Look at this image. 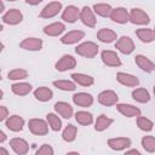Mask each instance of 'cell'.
<instances>
[{"label": "cell", "mask_w": 155, "mask_h": 155, "mask_svg": "<svg viewBox=\"0 0 155 155\" xmlns=\"http://www.w3.org/2000/svg\"><path fill=\"white\" fill-rule=\"evenodd\" d=\"M99 51V46L93 41H84L75 47L76 54L85 58H94Z\"/></svg>", "instance_id": "6da1fadb"}, {"label": "cell", "mask_w": 155, "mask_h": 155, "mask_svg": "<svg viewBox=\"0 0 155 155\" xmlns=\"http://www.w3.org/2000/svg\"><path fill=\"white\" fill-rule=\"evenodd\" d=\"M28 128L35 136H46L48 133L50 126L47 124V120L34 117V119H30L28 121Z\"/></svg>", "instance_id": "7a4b0ae2"}, {"label": "cell", "mask_w": 155, "mask_h": 155, "mask_svg": "<svg viewBox=\"0 0 155 155\" xmlns=\"http://www.w3.org/2000/svg\"><path fill=\"white\" fill-rule=\"evenodd\" d=\"M130 22L137 25H148L150 23V17L144 10L133 7L130 10Z\"/></svg>", "instance_id": "3957f363"}, {"label": "cell", "mask_w": 155, "mask_h": 155, "mask_svg": "<svg viewBox=\"0 0 155 155\" xmlns=\"http://www.w3.org/2000/svg\"><path fill=\"white\" fill-rule=\"evenodd\" d=\"M61 11H63V5L61 1H51L48 2L40 12V17L41 18H45V19H50V18H53L56 17Z\"/></svg>", "instance_id": "277c9868"}, {"label": "cell", "mask_w": 155, "mask_h": 155, "mask_svg": "<svg viewBox=\"0 0 155 155\" xmlns=\"http://www.w3.org/2000/svg\"><path fill=\"white\" fill-rule=\"evenodd\" d=\"M97 101L99 104H102L104 107H113V105H116V103L119 102V96L113 90H104V91L99 92Z\"/></svg>", "instance_id": "5b68a950"}, {"label": "cell", "mask_w": 155, "mask_h": 155, "mask_svg": "<svg viewBox=\"0 0 155 155\" xmlns=\"http://www.w3.org/2000/svg\"><path fill=\"white\" fill-rule=\"evenodd\" d=\"M2 23L8 25H17L23 21V13L18 8H10L2 13Z\"/></svg>", "instance_id": "8992f818"}, {"label": "cell", "mask_w": 155, "mask_h": 155, "mask_svg": "<svg viewBox=\"0 0 155 155\" xmlns=\"http://www.w3.org/2000/svg\"><path fill=\"white\" fill-rule=\"evenodd\" d=\"M115 48L122 54H131L134 51V42L130 36L122 35L116 40Z\"/></svg>", "instance_id": "52a82bcc"}, {"label": "cell", "mask_w": 155, "mask_h": 155, "mask_svg": "<svg viewBox=\"0 0 155 155\" xmlns=\"http://www.w3.org/2000/svg\"><path fill=\"white\" fill-rule=\"evenodd\" d=\"M80 21L82 22L84 25H86L88 28H94L96 23H97V18H96V13H94L93 8H91L88 6H84L80 10Z\"/></svg>", "instance_id": "ba28073f"}, {"label": "cell", "mask_w": 155, "mask_h": 155, "mask_svg": "<svg viewBox=\"0 0 155 155\" xmlns=\"http://www.w3.org/2000/svg\"><path fill=\"white\" fill-rule=\"evenodd\" d=\"M101 59H102V62L107 67L117 68V67L121 65V59H120L119 54L115 51H111V50H104V51H102Z\"/></svg>", "instance_id": "9c48e42d"}, {"label": "cell", "mask_w": 155, "mask_h": 155, "mask_svg": "<svg viewBox=\"0 0 155 155\" xmlns=\"http://www.w3.org/2000/svg\"><path fill=\"white\" fill-rule=\"evenodd\" d=\"M107 143L111 150L121 151V150H126L127 148H130L132 144V140L127 137H114V138H109Z\"/></svg>", "instance_id": "30bf717a"}, {"label": "cell", "mask_w": 155, "mask_h": 155, "mask_svg": "<svg viewBox=\"0 0 155 155\" xmlns=\"http://www.w3.org/2000/svg\"><path fill=\"white\" fill-rule=\"evenodd\" d=\"M76 67V59L71 54H63L54 64L57 71H67Z\"/></svg>", "instance_id": "8fae6325"}, {"label": "cell", "mask_w": 155, "mask_h": 155, "mask_svg": "<svg viewBox=\"0 0 155 155\" xmlns=\"http://www.w3.org/2000/svg\"><path fill=\"white\" fill-rule=\"evenodd\" d=\"M114 23L117 24H126L130 22V11H127L125 7H115L113 8L110 17H109Z\"/></svg>", "instance_id": "7c38bea8"}, {"label": "cell", "mask_w": 155, "mask_h": 155, "mask_svg": "<svg viewBox=\"0 0 155 155\" xmlns=\"http://www.w3.org/2000/svg\"><path fill=\"white\" fill-rule=\"evenodd\" d=\"M10 147L13 150V153L17 155H25L29 151L28 142L21 137H15V138L10 139Z\"/></svg>", "instance_id": "4fadbf2b"}, {"label": "cell", "mask_w": 155, "mask_h": 155, "mask_svg": "<svg viewBox=\"0 0 155 155\" xmlns=\"http://www.w3.org/2000/svg\"><path fill=\"white\" fill-rule=\"evenodd\" d=\"M84 38H85V31L75 29V30H70V31L65 33L61 38V42L63 45H74V44L80 42Z\"/></svg>", "instance_id": "5bb4252c"}, {"label": "cell", "mask_w": 155, "mask_h": 155, "mask_svg": "<svg viewBox=\"0 0 155 155\" xmlns=\"http://www.w3.org/2000/svg\"><path fill=\"white\" fill-rule=\"evenodd\" d=\"M62 19L67 23H75L80 19V8L75 5H68L62 11Z\"/></svg>", "instance_id": "9a60e30c"}, {"label": "cell", "mask_w": 155, "mask_h": 155, "mask_svg": "<svg viewBox=\"0 0 155 155\" xmlns=\"http://www.w3.org/2000/svg\"><path fill=\"white\" fill-rule=\"evenodd\" d=\"M93 102H94L93 96L87 92H78L73 96V103L81 108H88L93 104Z\"/></svg>", "instance_id": "2e32d148"}, {"label": "cell", "mask_w": 155, "mask_h": 155, "mask_svg": "<svg viewBox=\"0 0 155 155\" xmlns=\"http://www.w3.org/2000/svg\"><path fill=\"white\" fill-rule=\"evenodd\" d=\"M116 109L117 111L126 116V117H137L140 115V109L136 105H132V104H126V103H116Z\"/></svg>", "instance_id": "e0dca14e"}, {"label": "cell", "mask_w": 155, "mask_h": 155, "mask_svg": "<svg viewBox=\"0 0 155 155\" xmlns=\"http://www.w3.org/2000/svg\"><path fill=\"white\" fill-rule=\"evenodd\" d=\"M24 119L19 115H11L5 120V126L7 130L12 132H21L24 127Z\"/></svg>", "instance_id": "ac0fdd59"}, {"label": "cell", "mask_w": 155, "mask_h": 155, "mask_svg": "<svg viewBox=\"0 0 155 155\" xmlns=\"http://www.w3.org/2000/svg\"><path fill=\"white\" fill-rule=\"evenodd\" d=\"M42 40L39 38H25L19 42V47L25 51H40L42 48Z\"/></svg>", "instance_id": "d6986e66"}, {"label": "cell", "mask_w": 155, "mask_h": 155, "mask_svg": "<svg viewBox=\"0 0 155 155\" xmlns=\"http://www.w3.org/2000/svg\"><path fill=\"white\" fill-rule=\"evenodd\" d=\"M116 80L119 84L127 87H137L139 85V79L137 76L128 73H124V71H119L116 74Z\"/></svg>", "instance_id": "ffe728a7"}, {"label": "cell", "mask_w": 155, "mask_h": 155, "mask_svg": "<svg viewBox=\"0 0 155 155\" xmlns=\"http://www.w3.org/2000/svg\"><path fill=\"white\" fill-rule=\"evenodd\" d=\"M134 62H136L137 67L140 70L145 71V73H153V71H155V63L153 61H150L144 54H137L134 57Z\"/></svg>", "instance_id": "44dd1931"}, {"label": "cell", "mask_w": 155, "mask_h": 155, "mask_svg": "<svg viewBox=\"0 0 155 155\" xmlns=\"http://www.w3.org/2000/svg\"><path fill=\"white\" fill-rule=\"evenodd\" d=\"M54 111L62 116L63 119H70L73 115H74V110H73V107L67 103V102H63V101H59L57 103H54Z\"/></svg>", "instance_id": "7402d4cb"}, {"label": "cell", "mask_w": 155, "mask_h": 155, "mask_svg": "<svg viewBox=\"0 0 155 155\" xmlns=\"http://www.w3.org/2000/svg\"><path fill=\"white\" fill-rule=\"evenodd\" d=\"M65 30V24L62 22H53L44 27L42 31L47 36H59Z\"/></svg>", "instance_id": "603a6c76"}, {"label": "cell", "mask_w": 155, "mask_h": 155, "mask_svg": "<svg viewBox=\"0 0 155 155\" xmlns=\"http://www.w3.org/2000/svg\"><path fill=\"white\" fill-rule=\"evenodd\" d=\"M97 39L103 44H111L117 40V34L109 28H102L97 31Z\"/></svg>", "instance_id": "cb8c5ba5"}, {"label": "cell", "mask_w": 155, "mask_h": 155, "mask_svg": "<svg viewBox=\"0 0 155 155\" xmlns=\"http://www.w3.org/2000/svg\"><path fill=\"white\" fill-rule=\"evenodd\" d=\"M70 78L73 79V81L76 85H80V86H84V87H88V86H92L94 84L93 76L84 74V73H73Z\"/></svg>", "instance_id": "d4e9b609"}, {"label": "cell", "mask_w": 155, "mask_h": 155, "mask_svg": "<svg viewBox=\"0 0 155 155\" xmlns=\"http://www.w3.org/2000/svg\"><path fill=\"white\" fill-rule=\"evenodd\" d=\"M33 90V86L28 82H23V81H18V82H15L11 85V91L12 93H15L16 96H27Z\"/></svg>", "instance_id": "484cf974"}, {"label": "cell", "mask_w": 155, "mask_h": 155, "mask_svg": "<svg viewBox=\"0 0 155 155\" xmlns=\"http://www.w3.org/2000/svg\"><path fill=\"white\" fill-rule=\"evenodd\" d=\"M34 97L36 101L39 102H48L52 99L53 97V92L51 88L46 87V86H41V87H38L34 90Z\"/></svg>", "instance_id": "4316f807"}, {"label": "cell", "mask_w": 155, "mask_h": 155, "mask_svg": "<svg viewBox=\"0 0 155 155\" xmlns=\"http://www.w3.org/2000/svg\"><path fill=\"white\" fill-rule=\"evenodd\" d=\"M113 122H114V119H111L104 114H101L99 116H97V119L94 121V130L97 132H103L107 128H109V126H111Z\"/></svg>", "instance_id": "83f0119b"}, {"label": "cell", "mask_w": 155, "mask_h": 155, "mask_svg": "<svg viewBox=\"0 0 155 155\" xmlns=\"http://www.w3.org/2000/svg\"><path fill=\"white\" fill-rule=\"evenodd\" d=\"M132 98L138 103H148L150 101V93L144 87H137L132 91Z\"/></svg>", "instance_id": "f1b7e54d"}, {"label": "cell", "mask_w": 155, "mask_h": 155, "mask_svg": "<svg viewBox=\"0 0 155 155\" xmlns=\"http://www.w3.org/2000/svg\"><path fill=\"white\" fill-rule=\"evenodd\" d=\"M75 120L79 125H82V126H88V125H92L94 122V119H93V115L86 110H79L75 113Z\"/></svg>", "instance_id": "f546056e"}, {"label": "cell", "mask_w": 155, "mask_h": 155, "mask_svg": "<svg viewBox=\"0 0 155 155\" xmlns=\"http://www.w3.org/2000/svg\"><path fill=\"white\" fill-rule=\"evenodd\" d=\"M76 134H78V127L74 126L73 124H69L62 131V139L67 143H71L76 139Z\"/></svg>", "instance_id": "4dcf8cb0"}, {"label": "cell", "mask_w": 155, "mask_h": 155, "mask_svg": "<svg viewBox=\"0 0 155 155\" xmlns=\"http://www.w3.org/2000/svg\"><path fill=\"white\" fill-rule=\"evenodd\" d=\"M136 35L144 44H150L155 40L154 39V31L150 28H139L136 30Z\"/></svg>", "instance_id": "1f68e13d"}, {"label": "cell", "mask_w": 155, "mask_h": 155, "mask_svg": "<svg viewBox=\"0 0 155 155\" xmlns=\"http://www.w3.org/2000/svg\"><path fill=\"white\" fill-rule=\"evenodd\" d=\"M46 120H47V124L50 126V128L54 132H58L62 130V120L61 117L58 116V114L56 113H48L46 115Z\"/></svg>", "instance_id": "d6a6232c"}, {"label": "cell", "mask_w": 155, "mask_h": 155, "mask_svg": "<svg viewBox=\"0 0 155 155\" xmlns=\"http://www.w3.org/2000/svg\"><path fill=\"white\" fill-rule=\"evenodd\" d=\"M92 8H93L94 13L97 16H101V17H110V13L113 11V7L109 4H105V2L94 4Z\"/></svg>", "instance_id": "836d02e7"}, {"label": "cell", "mask_w": 155, "mask_h": 155, "mask_svg": "<svg viewBox=\"0 0 155 155\" xmlns=\"http://www.w3.org/2000/svg\"><path fill=\"white\" fill-rule=\"evenodd\" d=\"M52 85L54 87H57L58 90L65 91V92H71L76 90V84L71 80H54L52 82Z\"/></svg>", "instance_id": "e575fe53"}, {"label": "cell", "mask_w": 155, "mask_h": 155, "mask_svg": "<svg viewBox=\"0 0 155 155\" xmlns=\"http://www.w3.org/2000/svg\"><path fill=\"white\" fill-rule=\"evenodd\" d=\"M29 75L28 70L23 69V68H16V69H12L7 73V78L8 80H13V81H21V80H24L27 79Z\"/></svg>", "instance_id": "d590c367"}, {"label": "cell", "mask_w": 155, "mask_h": 155, "mask_svg": "<svg viewBox=\"0 0 155 155\" xmlns=\"http://www.w3.org/2000/svg\"><path fill=\"white\" fill-rule=\"evenodd\" d=\"M137 126H138V128H139L140 131L150 132V131L154 128V122H153L150 119L139 115V116H137Z\"/></svg>", "instance_id": "8d00e7d4"}, {"label": "cell", "mask_w": 155, "mask_h": 155, "mask_svg": "<svg viewBox=\"0 0 155 155\" xmlns=\"http://www.w3.org/2000/svg\"><path fill=\"white\" fill-rule=\"evenodd\" d=\"M140 144L147 153H155V137L144 136L140 139Z\"/></svg>", "instance_id": "74e56055"}, {"label": "cell", "mask_w": 155, "mask_h": 155, "mask_svg": "<svg viewBox=\"0 0 155 155\" xmlns=\"http://www.w3.org/2000/svg\"><path fill=\"white\" fill-rule=\"evenodd\" d=\"M36 155H53L54 154V150L53 148L50 145V144H42L36 151H35Z\"/></svg>", "instance_id": "f35d334b"}, {"label": "cell", "mask_w": 155, "mask_h": 155, "mask_svg": "<svg viewBox=\"0 0 155 155\" xmlns=\"http://www.w3.org/2000/svg\"><path fill=\"white\" fill-rule=\"evenodd\" d=\"M8 116H10V113H8L7 108H6L5 105H1V107H0V121L5 122V120H6Z\"/></svg>", "instance_id": "ab89813d"}, {"label": "cell", "mask_w": 155, "mask_h": 155, "mask_svg": "<svg viewBox=\"0 0 155 155\" xmlns=\"http://www.w3.org/2000/svg\"><path fill=\"white\" fill-rule=\"evenodd\" d=\"M44 0H25V2L28 4V5H31V6H36V5H39V4H41Z\"/></svg>", "instance_id": "60d3db41"}, {"label": "cell", "mask_w": 155, "mask_h": 155, "mask_svg": "<svg viewBox=\"0 0 155 155\" xmlns=\"http://www.w3.org/2000/svg\"><path fill=\"white\" fill-rule=\"evenodd\" d=\"M125 153H126V155H131V154L140 155V151H139V150H137V149H131V150H126Z\"/></svg>", "instance_id": "b9f144b4"}, {"label": "cell", "mask_w": 155, "mask_h": 155, "mask_svg": "<svg viewBox=\"0 0 155 155\" xmlns=\"http://www.w3.org/2000/svg\"><path fill=\"white\" fill-rule=\"evenodd\" d=\"M6 140V134L4 131H0V144H2Z\"/></svg>", "instance_id": "7bdbcfd3"}, {"label": "cell", "mask_w": 155, "mask_h": 155, "mask_svg": "<svg viewBox=\"0 0 155 155\" xmlns=\"http://www.w3.org/2000/svg\"><path fill=\"white\" fill-rule=\"evenodd\" d=\"M0 155H8V151L4 148H0Z\"/></svg>", "instance_id": "ee69618b"}, {"label": "cell", "mask_w": 155, "mask_h": 155, "mask_svg": "<svg viewBox=\"0 0 155 155\" xmlns=\"http://www.w3.org/2000/svg\"><path fill=\"white\" fill-rule=\"evenodd\" d=\"M5 11V5H4V0H1V10H0V12H4Z\"/></svg>", "instance_id": "f6af8a7d"}, {"label": "cell", "mask_w": 155, "mask_h": 155, "mask_svg": "<svg viewBox=\"0 0 155 155\" xmlns=\"http://www.w3.org/2000/svg\"><path fill=\"white\" fill-rule=\"evenodd\" d=\"M153 31H154V39H155V27L153 28Z\"/></svg>", "instance_id": "bcb514c9"}, {"label": "cell", "mask_w": 155, "mask_h": 155, "mask_svg": "<svg viewBox=\"0 0 155 155\" xmlns=\"http://www.w3.org/2000/svg\"><path fill=\"white\" fill-rule=\"evenodd\" d=\"M153 92H154V94H155V85H154V87H153Z\"/></svg>", "instance_id": "7dc6e473"}, {"label": "cell", "mask_w": 155, "mask_h": 155, "mask_svg": "<svg viewBox=\"0 0 155 155\" xmlns=\"http://www.w3.org/2000/svg\"><path fill=\"white\" fill-rule=\"evenodd\" d=\"M6 1H17V0H6Z\"/></svg>", "instance_id": "c3c4849f"}]
</instances>
